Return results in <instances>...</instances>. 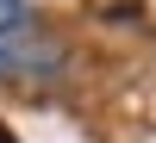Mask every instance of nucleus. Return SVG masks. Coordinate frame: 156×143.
Segmentation results:
<instances>
[{
	"mask_svg": "<svg viewBox=\"0 0 156 143\" xmlns=\"http://www.w3.org/2000/svg\"><path fill=\"white\" fill-rule=\"evenodd\" d=\"M0 143H19V137H12V131H6V124H0Z\"/></svg>",
	"mask_w": 156,
	"mask_h": 143,
	"instance_id": "nucleus-2",
	"label": "nucleus"
},
{
	"mask_svg": "<svg viewBox=\"0 0 156 143\" xmlns=\"http://www.w3.org/2000/svg\"><path fill=\"white\" fill-rule=\"evenodd\" d=\"M25 19H31V0H0V44H6V37H19Z\"/></svg>",
	"mask_w": 156,
	"mask_h": 143,
	"instance_id": "nucleus-1",
	"label": "nucleus"
}]
</instances>
